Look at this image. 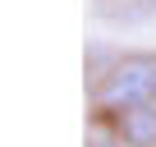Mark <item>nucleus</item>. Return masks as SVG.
Here are the masks:
<instances>
[{"mask_svg":"<svg viewBox=\"0 0 156 147\" xmlns=\"http://www.w3.org/2000/svg\"><path fill=\"white\" fill-rule=\"evenodd\" d=\"M115 129H119V142L124 147H156V101L119 110L115 115Z\"/></svg>","mask_w":156,"mask_h":147,"instance_id":"2","label":"nucleus"},{"mask_svg":"<svg viewBox=\"0 0 156 147\" xmlns=\"http://www.w3.org/2000/svg\"><path fill=\"white\" fill-rule=\"evenodd\" d=\"M147 101H156V55H124L97 78V106L110 115Z\"/></svg>","mask_w":156,"mask_h":147,"instance_id":"1","label":"nucleus"},{"mask_svg":"<svg viewBox=\"0 0 156 147\" xmlns=\"http://www.w3.org/2000/svg\"><path fill=\"white\" fill-rule=\"evenodd\" d=\"M92 147H124V142H115V138H92Z\"/></svg>","mask_w":156,"mask_h":147,"instance_id":"3","label":"nucleus"}]
</instances>
